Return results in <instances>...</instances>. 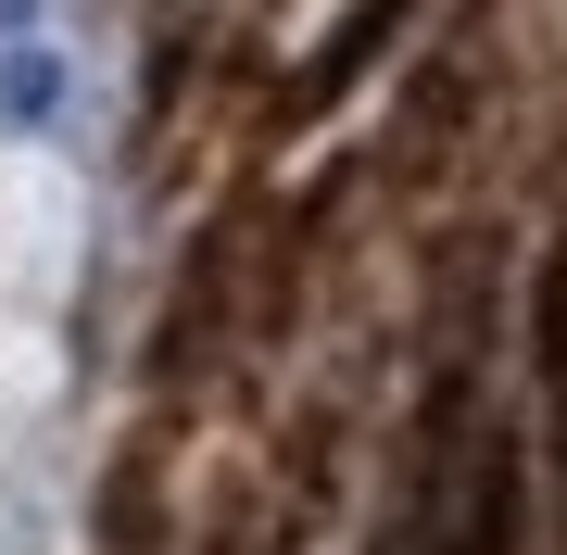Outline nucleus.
Segmentation results:
<instances>
[{
  "label": "nucleus",
  "mask_w": 567,
  "mask_h": 555,
  "mask_svg": "<svg viewBox=\"0 0 567 555\" xmlns=\"http://www.w3.org/2000/svg\"><path fill=\"white\" fill-rule=\"evenodd\" d=\"M517 517H529L517 430H492V417L429 430V454H416V543L429 555H517Z\"/></svg>",
  "instance_id": "1"
},
{
  "label": "nucleus",
  "mask_w": 567,
  "mask_h": 555,
  "mask_svg": "<svg viewBox=\"0 0 567 555\" xmlns=\"http://www.w3.org/2000/svg\"><path fill=\"white\" fill-rule=\"evenodd\" d=\"M404 13H416V0H353V13L328 25L303 63H290V89H278V140H290V126H316L328 102H353V76H365L391 39H404Z\"/></svg>",
  "instance_id": "2"
},
{
  "label": "nucleus",
  "mask_w": 567,
  "mask_h": 555,
  "mask_svg": "<svg viewBox=\"0 0 567 555\" xmlns=\"http://www.w3.org/2000/svg\"><path fill=\"white\" fill-rule=\"evenodd\" d=\"M529 379H543V404L567 417V240L529 266Z\"/></svg>",
  "instance_id": "3"
}]
</instances>
